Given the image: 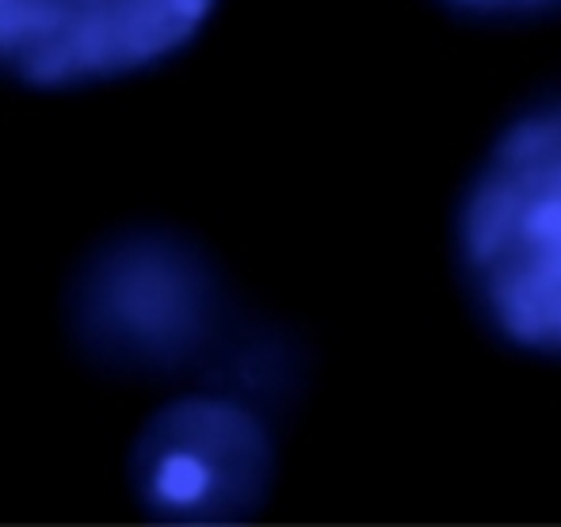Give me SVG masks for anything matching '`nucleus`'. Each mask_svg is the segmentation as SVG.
Listing matches in <instances>:
<instances>
[{"mask_svg": "<svg viewBox=\"0 0 561 527\" xmlns=\"http://www.w3.org/2000/svg\"><path fill=\"white\" fill-rule=\"evenodd\" d=\"M275 439L264 405L226 387L157 409L130 451V478L149 508L176 520H233L267 497Z\"/></svg>", "mask_w": 561, "mask_h": 527, "instance_id": "4", "label": "nucleus"}, {"mask_svg": "<svg viewBox=\"0 0 561 527\" xmlns=\"http://www.w3.org/2000/svg\"><path fill=\"white\" fill-rule=\"evenodd\" d=\"M436 4L478 23H535L561 15V0H436Z\"/></svg>", "mask_w": 561, "mask_h": 527, "instance_id": "5", "label": "nucleus"}, {"mask_svg": "<svg viewBox=\"0 0 561 527\" xmlns=\"http://www.w3.org/2000/svg\"><path fill=\"white\" fill-rule=\"evenodd\" d=\"M450 264L496 344L561 364V92L489 138L450 210Z\"/></svg>", "mask_w": 561, "mask_h": 527, "instance_id": "1", "label": "nucleus"}, {"mask_svg": "<svg viewBox=\"0 0 561 527\" xmlns=\"http://www.w3.org/2000/svg\"><path fill=\"white\" fill-rule=\"evenodd\" d=\"M77 341L96 364L164 379L218 352L229 313L218 275L172 233L112 238L81 264L69 295Z\"/></svg>", "mask_w": 561, "mask_h": 527, "instance_id": "2", "label": "nucleus"}, {"mask_svg": "<svg viewBox=\"0 0 561 527\" xmlns=\"http://www.w3.org/2000/svg\"><path fill=\"white\" fill-rule=\"evenodd\" d=\"M222 0H0V81L77 92L180 58Z\"/></svg>", "mask_w": 561, "mask_h": 527, "instance_id": "3", "label": "nucleus"}]
</instances>
